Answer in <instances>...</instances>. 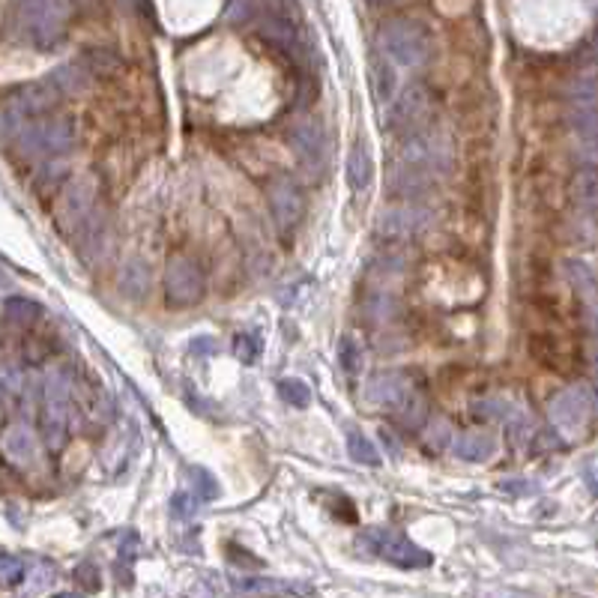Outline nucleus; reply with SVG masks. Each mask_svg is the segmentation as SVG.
<instances>
[{"label":"nucleus","instance_id":"f03ea898","mask_svg":"<svg viewBox=\"0 0 598 598\" xmlns=\"http://www.w3.org/2000/svg\"><path fill=\"white\" fill-rule=\"evenodd\" d=\"M356 548L383 557L386 562L398 568H428L434 557L425 548H419L416 542H410L404 533L392 530V526H371L356 539Z\"/></svg>","mask_w":598,"mask_h":598},{"label":"nucleus","instance_id":"c9c22d12","mask_svg":"<svg viewBox=\"0 0 598 598\" xmlns=\"http://www.w3.org/2000/svg\"><path fill=\"white\" fill-rule=\"evenodd\" d=\"M138 550H141V539H138L135 533H129L126 539L120 542V557H123V559H135Z\"/></svg>","mask_w":598,"mask_h":598},{"label":"nucleus","instance_id":"4468645a","mask_svg":"<svg viewBox=\"0 0 598 598\" xmlns=\"http://www.w3.org/2000/svg\"><path fill=\"white\" fill-rule=\"evenodd\" d=\"M4 455H6V461L15 464V467H28V464L37 458V434L30 431V425H24V422L6 425Z\"/></svg>","mask_w":598,"mask_h":598},{"label":"nucleus","instance_id":"e433bc0d","mask_svg":"<svg viewBox=\"0 0 598 598\" xmlns=\"http://www.w3.org/2000/svg\"><path fill=\"white\" fill-rule=\"evenodd\" d=\"M171 506H174V515H177V517H189V515L195 512V499H192L189 494H177Z\"/></svg>","mask_w":598,"mask_h":598},{"label":"nucleus","instance_id":"a211bd4d","mask_svg":"<svg viewBox=\"0 0 598 598\" xmlns=\"http://www.w3.org/2000/svg\"><path fill=\"white\" fill-rule=\"evenodd\" d=\"M425 111H428V93L422 91L419 84H413V87H407L404 93H401V100L395 102V108H392V126H413V123H419L425 117Z\"/></svg>","mask_w":598,"mask_h":598},{"label":"nucleus","instance_id":"473e14b6","mask_svg":"<svg viewBox=\"0 0 598 598\" xmlns=\"http://www.w3.org/2000/svg\"><path fill=\"white\" fill-rule=\"evenodd\" d=\"M0 129H4V138H6V141H15V138H19V132L24 129V114L15 108L13 102H6L4 117H0Z\"/></svg>","mask_w":598,"mask_h":598},{"label":"nucleus","instance_id":"ea45409f","mask_svg":"<svg viewBox=\"0 0 598 598\" xmlns=\"http://www.w3.org/2000/svg\"><path fill=\"white\" fill-rule=\"evenodd\" d=\"M593 377H595V386H598V353L593 356Z\"/></svg>","mask_w":598,"mask_h":598},{"label":"nucleus","instance_id":"f8f14e48","mask_svg":"<svg viewBox=\"0 0 598 598\" xmlns=\"http://www.w3.org/2000/svg\"><path fill=\"white\" fill-rule=\"evenodd\" d=\"M60 96H64V93H60V87L51 82V78H46V82L22 84L6 102H13L15 108L24 114V117H39V114H46V111L55 108Z\"/></svg>","mask_w":598,"mask_h":598},{"label":"nucleus","instance_id":"c756f323","mask_svg":"<svg viewBox=\"0 0 598 598\" xmlns=\"http://www.w3.org/2000/svg\"><path fill=\"white\" fill-rule=\"evenodd\" d=\"M24 575H28V566H24V559L13 557V553L0 557V577H4V584L10 589L19 584V580H24Z\"/></svg>","mask_w":598,"mask_h":598},{"label":"nucleus","instance_id":"9b49d317","mask_svg":"<svg viewBox=\"0 0 598 598\" xmlns=\"http://www.w3.org/2000/svg\"><path fill=\"white\" fill-rule=\"evenodd\" d=\"M290 147H293V153H297L299 165H306V168H311V171H317V168L324 165V156H326L324 126H320L317 120L297 123V126L290 129Z\"/></svg>","mask_w":598,"mask_h":598},{"label":"nucleus","instance_id":"412c9836","mask_svg":"<svg viewBox=\"0 0 598 598\" xmlns=\"http://www.w3.org/2000/svg\"><path fill=\"white\" fill-rule=\"evenodd\" d=\"M93 73L87 69V64H66L51 73V82H55L60 87V93L69 96V93H84L87 91V78H91Z\"/></svg>","mask_w":598,"mask_h":598},{"label":"nucleus","instance_id":"a19ab883","mask_svg":"<svg viewBox=\"0 0 598 598\" xmlns=\"http://www.w3.org/2000/svg\"><path fill=\"white\" fill-rule=\"evenodd\" d=\"M371 6H383V4H392V0H368Z\"/></svg>","mask_w":598,"mask_h":598},{"label":"nucleus","instance_id":"6ab92c4d","mask_svg":"<svg viewBox=\"0 0 598 598\" xmlns=\"http://www.w3.org/2000/svg\"><path fill=\"white\" fill-rule=\"evenodd\" d=\"M497 452V440L485 431H467L455 440V455L461 461H488L494 458Z\"/></svg>","mask_w":598,"mask_h":598},{"label":"nucleus","instance_id":"f3484780","mask_svg":"<svg viewBox=\"0 0 598 598\" xmlns=\"http://www.w3.org/2000/svg\"><path fill=\"white\" fill-rule=\"evenodd\" d=\"M344 174H347V186H351L353 192H365L374 180V162H371V153H368V144L365 141H356L351 147V153H347V165H344Z\"/></svg>","mask_w":598,"mask_h":598},{"label":"nucleus","instance_id":"393cba45","mask_svg":"<svg viewBox=\"0 0 598 598\" xmlns=\"http://www.w3.org/2000/svg\"><path fill=\"white\" fill-rule=\"evenodd\" d=\"M279 395H282V401H288V404L297 410H306L311 404V389L299 377L279 380Z\"/></svg>","mask_w":598,"mask_h":598},{"label":"nucleus","instance_id":"4be33fe9","mask_svg":"<svg viewBox=\"0 0 598 598\" xmlns=\"http://www.w3.org/2000/svg\"><path fill=\"white\" fill-rule=\"evenodd\" d=\"M120 288L126 293L129 299H141L147 297V288H150V273H147V264L141 261H132L126 270L120 275Z\"/></svg>","mask_w":598,"mask_h":598},{"label":"nucleus","instance_id":"f704fd0d","mask_svg":"<svg viewBox=\"0 0 598 598\" xmlns=\"http://www.w3.org/2000/svg\"><path fill=\"white\" fill-rule=\"evenodd\" d=\"M22 386H24V374L15 368L13 362H6L4 365V389H6V395H10V398L19 395Z\"/></svg>","mask_w":598,"mask_h":598},{"label":"nucleus","instance_id":"cd10ccee","mask_svg":"<svg viewBox=\"0 0 598 598\" xmlns=\"http://www.w3.org/2000/svg\"><path fill=\"white\" fill-rule=\"evenodd\" d=\"M566 273H568V282L575 284L577 293H580V297H584V299L595 297V293H598V290H595L593 273H589L584 264H577V261H575V264H568V266H566Z\"/></svg>","mask_w":598,"mask_h":598},{"label":"nucleus","instance_id":"20e7f679","mask_svg":"<svg viewBox=\"0 0 598 598\" xmlns=\"http://www.w3.org/2000/svg\"><path fill=\"white\" fill-rule=\"evenodd\" d=\"M593 392L586 386H568L557 392L548 404V419L566 443H575L577 437H584L589 416H593Z\"/></svg>","mask_w":598,"mask_h":598},{"label":"nucleus","instance_id":"a878e982","mask_svg":"<svg viewBox=\"0 0 598 598\" xmlns=\"http://www.w3.org/2000/svg\"><path fill=\"white\" fill-rule=\"evenodd\" d=\"M338 362H342L344 374H360L362 368V347L353 335H344L338 342Z\"/></svg>","mask_w":598,"mask_h":598},{"label":"nucleus","instance_id":"b1692460","mask_svg":"<svg viewBox=\"0 0 598 598\" xmlns=\"http://www.w3.org/2000/svg\"><path fill=\"white\" fill-rule=\"evenodd\" d=\"M347 452H351L353 461L365 464V467H380L377 446H374L362 431H351V434H347Z\"/></svg>","mask_w":598,"mask_h":598},{"label":"nucleus","instance_id":"7ed1b4c3","mask_svg":"<svg viewBox=\"0 0 598 598\" xmlns=\"http://www.w3.org/2000/svg\"><path fill=\"white\" fill-rule=\"evenodd\" d=\"M69 4L66 0H22V24L37 48H55L66 33Z\"/></svg>","mask_w":598,"mask_h":598},{"label":"nucleus","instance_id":"aec40b11","mask_svg":"<svg viewBox=\"0 0 598 598\" xmlns=\"http://www.w3.org/2000/svg\"><path fill=\"white\" fill-rule=\"evenodd\" d=\"M392 413H395V419L404 428H410V431H416L419 425L428 419V401L425 395L419 392L416 386H410L404 395H401V401L395 407H392Z\"/></svg>","mask_w":598,"mask_h":598},{"label":"nucleus","instance_id":"2f4dec72","mask_svg":"<svg viewBox=\"0 0 598 598\" xmlns=\"http://www.w3.org/2000/svg\"><path fill=\"white\" fill-rule=\"evenodd\" d=\"M234 353L243 365H255L257 356H261V342L255 335H237L234 338Z\"/></svg>","mask_w":598,"mask_h":598},{"label":"nucleus","instance_id":"6e6552de","mask_svg":"<svg viewBox=\"0 0 598 598\" xmlns=\"http://www.w3.org/2000/svg\"><path fill=\"white\" fill-rule=\"evenodd\" d=\"M266 201H270V212L282 234H290L306 216V195H302L299 183L288 174L273 177L270 186H266Z\"/></svg>","mask_w":598,"mask_h":598},{"label":"nucleus","instance_id":"0eeeda50","mask_svg":"<svg viewBox=\"0 0 598 598\" xmlns=\"http://www.w3.org/2000/svg\"><path fill=\"white\" fill-rule=\"evenodd\" d=\"M69 392L73 383L64 371H51L46 377V407H42V428H46L48 449H60L66 443L69 422Z\"/></svg>","mask_w":598,"mask_h":598},{"label":"nucleus","instance_id":"2eb2a0df","mask_svg":"<svg viewBox=\"0 0 598 598\" xmlns=\"http://www.w3.org/2000/svg\"><path fill=\"white\" fill-rule=\"evenodd\" d=\"M407 389H410V380L404 377V374L386 371V374H377V377L368 380V386H365V398L377 407H395Z\"/></svg>","mask_w":598,"mask_h":598},{"label":"nucleus","instance_id":"7c9ffc66","mask_svg":"<svg viewBox=\"0 0 598 598\" xmlns=\"http://www.w3.org/2000/svg\"><path fill=\"white\" fill-rule=\"evenodd\" d=\"M192 479H195V494H198L201 499H216L219 497V481L210 470L192 467Z\"/></svg>","mask_w":598,"mask_h":598},{"label":"nucleus","instance_id":"5701e85b","mask_svg":"<svg viewBox=\"0 0 598 598\" xmlns=\"http://www.w3.org/2000/svg\"><path fill=\"white\" fill-rule=\"evenodd\" d=\"M4 315L10 324L15 326H30L33 320L42 315V308L37 306L33 299H24V297H6L4 302Z\"/></svg>","mask_w":598,"mask_h":598},{"label":"nucleus","instance_id":"dca6fc26","mask_svg":"<svg viewBox=\"0 0 598 598\" xmlns=\"http://www.w3.org/2000/svg\"><path fill=\"white\" fill-rule=\"evenodd\" d=\"M234 593H239V595H308V593H315V589L257 575V577H237Z\"/></svg>","mask_w":598,"mask_h":598},{"label":"nucleus","instance_id":"423d86ee","mask_svg":"<svg viewBox=\"0 0 598 598\" xmlns=\"http://www.w3.org/2000/svg\"><path fill=\"white\" fill-rule=\"evenodd\" d=\"M75 123L69 117H57V120H48V123H33V126H24L19 132V138H15V147H19L22 156H57V153H66V150H73L75 144Z\"/></svg>","mask_w":598,"mask_h":598},{"label":"nucleus","instance_id":"4c0bfd02","mask_svg":"<svg viewBox=\"0 0 598 598\" xmlns=\"http://www.w3.org/2000/svg\"><path fill=\"white\" fill-rule=\"evenodd\" d=\"M192 353H216V342H212V338H207V335L195 338V342H192Z\"/></svg>","mask_w":598,"mask_h":598},{"label":"nucleus","instance_id":"9d476101","mask_svg":"<svg viewBox=\"0 0 598 598\" xmlns=\"http://www.w3.org/2000/svg\"><path fill=\"white\" fill-rule=\"evenodd\" d=\"M93 201H96L93 177H78V180H73L64 195V201H60V210H57L60 225L66 230H82V225L93 212Z\"/></svg>","mask_w":598,"mask_h":598},{"label":"nucleus","instance_id":"1a4fd4ad","mask_svg":"<svg viewBox=\"0 0 598 598\" xmlns=\"http://www.w3.org/2000/svg\"><path fill=\"white\" fill-rule=\"evenodd\" d=\"M204 288H207V282H204L201 266L195 261H189V257H174V261L168 264V270H165V299H168V306L189 308V306H195V302H201Z\"/></svg>","mask_w":598,"mask_h":598},{"label":"nucleus","instance_id":"58836bf2","mask_svg":"<svg viewBox=\"0 0 598 598\" xmlns=\"http://www.w3.org/2000/svg\"><path fill=\"white\" fill-rule=\"evenodd\" d=\"M586 306H589V324H593V329L598 333V293L586 299Z\"/></svg>","mask_w":598,"mask_h":598},{"label":"nucleus","instance_id":"bb28decb","mask_svg":"<svg viewBox=\"0 0 598 598\" xmlns=\"http://www.w3.org/2000/svg\"><path fill=\"white\" fill-rule=\"evenodd\" d=\"M577 198L589 212H598V171H584L577 177Z\"/></svg>","mask_w":598,"mask_h":598},{"label":"nucleus","instance_id":"f257e3e1","mask_svg":"<svg viewBox=\"0 0 598 598\" xmlns=\"http://www.w3.org/2000/svg\"><path fill=\"white\" fill-rule=\"evenodd\" d=\"M568 120L580 141V156L598 165V82L580 75L568 91Z\"/></svg>","mask_w":598,"mask_h":598},{"label":"nucleus","instance_id":"39448f33","mask_svg":"<svg viewBox=\"0 0 598 598\" xmlns=\"http://www.w3.org/2000/svg\"><path fill=\"white\" fill-rule=\"evenodd\" d=\"M377 46L392 64L407 66V69L425 64L428 51H431L425 30L419 28L416 22H407V19H395V22L383 24L377 33Z\"/></svg>","mask_w":598,"mask_h":598},{"label":"nucleus","instance_id":"72a5a7b5","mask_svg":"<svg viewBox=\"0 0 598 598\" xmlns=\"http://www.w3.org/2000/svg\"><path fill=\"white\" fill-rule=\"evenodd\" d=\"M84 64H87V69H91V73H111L114 66H117V57H111L108 51L105 48H93L91 55L84 57Z\"/></svg>","mask_w":598,"mask_h":598},{"label":"nucleus","instance_id":"c85d7f7f","mask_svg":"<svg viewBox=\"0 0 598 598\" xmlns=\"http://www.w3.org/2000/svg\"><path fill=\"white\" fill-rule=\"evenodd\" d=\"M264 37H266V39H273V42H279L282 48H293V46H297V37H293L290 24L284 22V19H266V24H264Z\"/></svg>","mask_w":598,"mask_h":598},{"label":"nucleus","instance_id":"ddd939ff","mask_svg":"<svg viewBox=\"0 0 598 598\" xmlns=\"http://www.w3.org/2000/svg\"><path fill=\"white\" fill-rule=\"evenodd\" d=\"M425 221H428V212L422 207L398 204V207H389L380 212L377 234H383L386 239H407V237H413Z\"/></svg>","mask_w":598,"mask_h":598}]
</instances>
